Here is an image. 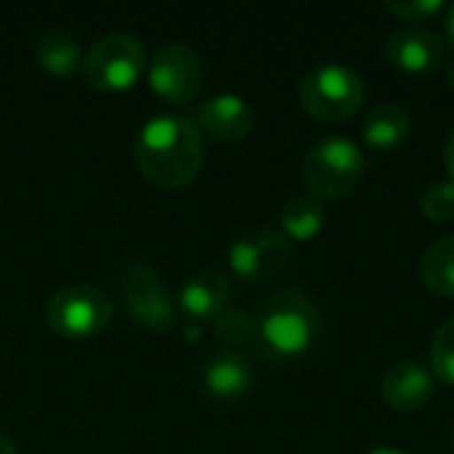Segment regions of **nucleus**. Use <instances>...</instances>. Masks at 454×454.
Listing matches in <instances>:
<instances>
[{"instance_id":"f8f14e48","label":"nucleus","mask_w":454,"mask_h":454,"mask_svg":"<svg viewBox=\"0 0 454 454\" xmlns=\"http://www.w3.org/2000/svg\"><path fill=\"white\" fill-rule=\"evenodd\" d=\"M383 399L396 412H418L434 396V375L418 362H399L383 378Z\"/></svg>"},{"instance_id":"a878e982","label":"nucleus","mask_w":454,"mask_h":454,"mask_svg":"<svg viewBox=\"0 0 454 454\" xmlns=\"http://www.w3.org/2000/svg\"><path fill=\"white\" fill-rule=\"evenodd\" d=\"M444 80H447V85L454 90V59L444 67Z\"/></svg>"},{"instance_id":"2eb2a0df","label":"nucleus","mask_w":454,"mask_h":454,"mask_svg":"<svg viewBox=\"0 0 454 454\" xmlns=\"http://www.w3.org/2000/svg\"><path fill=\"white\" fill-rule=\"evenodd\" d=\"M410 128H412L410 112L402 104L386 101V104H378L367 114L362 136H364L367 146L380 149V152H391V149H396V146H402L407 141Z\"/></svg>"},{"instance_id":"0eeeda50","label":"nucleus","mask_w":454,"mask_h":454,"mask_svg":"<svg viewBox=\"0 0 454 454\" xmlns=\"http://www.w3.org/2000/svg\"><path fill=\"white\" fill-rule=\"evenodd\" d=\"M120 290H122V301L128 314L154 330V333H165L173 327L176 322V303L170 298V290L165 287L162 277L144 261H130L122 266L120 274Z\"/></svg>"},{"instance_id":"f257e3e1","label":"nucleus","mask_w":454,"mask_h":454,"mask_svg":"<svg viewBox=\"0 0 454 454\" xmlns=\"http://www.w3.org/2000/svg\"><path fill=\"white\" fill-rule=\"evenodd\" d=\"M138 170L162 189L192 184L202 168V130L189 114H154L136 138Z\"/></svg>"},{"instance_id":"6ab92c4d","label":"nucleus","mask_w":454,"mask_h":454,"mask_svg":"<svg viewBox=\"0 0 454 454\" xmlns=\"http://www.w3.org/2000/svg\"><path fill=\"white\" fill-rule=\"evenodd\" d=\"M213 333L223 346H245V343L255 340L258 327H255L253 314H247L245 309L226 306L221 314L213 317Z\"/></svg>"},{"instance_id":"b1692460","label":"nucleus","mask_w":454,"mask_h":454,"mask_svg":"<svg viewBox=\"0 0 454 454\" xmlns=\"http://www.w3.org/2000/svg\"><path fill=\"white\" fill-rule=\"evenodd\" d=\"M0 454H19L16 452V444H13L3 431H0Z\"/></svg>"},{"instance_id":"a211bd4d","label":"nucleus","mask_w":454,"mask_h":454,"mask_svg":"<svg viewBox=\"0 0 454 454\" xmlns=\"http://www.w3.org/2000/svg\"><path fill=\"white\" fill-rule=\"evenodd\" d=\"M420 274L431 293L454 298V237H444L426 250Z\"/></svg>"},{"instance_id":"9b49d317","label":"nucleus","mask_w":454,"mask_h":454,"mask_svg":"<svg viewBox=\"0 0 454 454\" xmlns=\"http://www.w3.org/2000/svg\"><path fill=\"white\" fill-rule=\"evenodd\" d=\"M194 120L202 133H207L218 141L234 144V141H242L253 130L255 114H253V106L242 96L218 93L200 106Z\"/></svg>"},{"instance_id":"9d476101","label":"nucleus","mask_w":454,"mask_h":454,"mask_svg":"<svg viewBox=\"0 0 454 454\" xmlns=\"http://www.w3.org/2000/svg\"><path fill=\"white\" fill-rule=\"evenodd\" d=\"M386 56L388 61L410 74H426L434 72L444 59L442 40L420 27H402L388 35L386 40Z\"/></svg>"},{"instance_id":"7ed1b4c3","label":"nucleus","mask_w":454,"mask_h":454,"mask_svg":"<svg viewBox=\"0 0 454 454\" xmlns=\"http://www.w3.org/2000/svg\"><path fill=\"white\" fill-rule=\"evenodd\" d=\"M301 106L319 122H346L364 104V80L343 64H319L301 80Z\"/></svg>"},{"instance_id":"cd10ccee","label":"nucleus","mask_w":454,"mask_h":454,"mask_svg":"<svg viewBox=\"0 0 454 454\" xmlns=\"http://www.w3.org/2000/svg\"><path fill=\"white\" fill-rule=\"evenodd\" d=\"M370 454H404V452H396V450H388V447H383V450H375V452Z\"/></svg>"},{"instance_id":"4be33fe9","label":"nucleus","mask_w":454,"mask_h":454,"mask_svg":"<svg viewBox=\"0 0 454 454\" xmlns=\"http://www.w3.org/2000/svg\"><path fill=\"white\" fill-rule=\"evenodd\" d=\"M386 8L402 21H426L436 16L444 8V3L442 0H388Z\"/></svg>"},{"instance_id":"f03ea898","label":"nucleus","mask_w":454,"mask_h":454,"mask_svg":"<svg viewBox=\"0 0 454 454\" xmlns=\"http://www.w3.org/2000/svg\"><path fill=\"white\" fill-rule=\"evenodd\" d=\"M255 327V340H261L271 359H293L317 343L322 322L309 295L298 290H282L258 309Z\"/></svg>"},{"instance_id":"6e6552de","label":"nucleus","mask_w":454,"mask_h":454,"mask_svg":"<svg viewBox=\"0 0 454 454\" xmlns=\"http://www.w3.org/2000/svg\"><path fill=\"white\" fill-rule=\"evenodd\" d=\"M146 77L162 101L186 104L202 88V64L186 43H162L149 59Z\"/></svg>"},{"instance_id":"4468645a","label":"nucleus","mask_w":454,"mask_h":454,"mask_svg":"<svg viewBox=\"0 0 454 454\" xmlns=\"http://www.w3.org/2000/svg\"><path fill=\"white\" fill-rule=\"evenodd\" d=\"M250 383H253V370H250L247 359L234 351L213 354L205 362L202 386L213 399H221V402L239 399L250 388Z\"/></svg>"},{"instance_id":"1a4fd4ad","label":"nucleus","mask_w":454,"mask_h":454,"mask_svg":"<svg viewBox=\"0 0 454 454\" xmlns=\"http://www.w3.org/2000/svg\"><path fill=\"white\" fill-rule=\"evenodd\" d=\"M290 239L277 229H255L229 245V266L245 282H271L290 266Z\"/></svg>"},{"instance_id":"393cba45","label":"nucleus","mask_w":454,"mask_h":454,"mask_svg":"<svg viewBox=\"0 0 454 454\" xmlns=\"http://www.w3.org/2000/svg\"><path fill=\"white\" fill-rule=\"evenodd\" d=\"M184 335H186V340H197V338L202 335V327H197V325H194V327H192V325H186V327H184Z\"/></svg>"},{"instance_id":"c85d7f7f","label":"nucleus","mask_w":454,"mask_h":454,"mask_svg":"<svg viewBox=\"0 0 454 454\" xmlns=\"http://www.w3.org/2000/svg\"><path fill=\"white\" fill-rule=\"evenodd\" d=\"M452 444H454V428H452Z\"/></svg>"},{"instance_id":"423d86ee","label":"nucleus","mask_w":454,"mask_h":454,"mask_svg":"<svg viewBox=\"0 0 454 454\" xmlns=\"http://www.w3.org/2000/svg\"><path fill=\"white\" fill-rule=\"evenodd\" d=\"M112 301L93 285H69L56 290L45 303L48 327L69 340H85L106 330Z\"/></svg>"},{"instance_id":"20e7f679","label":"nucleus","mask_w":454,"mask_h":454,"mask_svg":"<svg viewBox=\"0 0 454 454\" xmlns=\"http://www.w3.org/2000/svg\"><path fill=\"white\" fill-rule=\"evenodd\" d=\"M362 173H364V154L354 141L343 136H330L317 141L309 149L301 170L311 197H322V200H343L356 189Z\"/></svg>"},{"instance_id":"412c9836","label":"nucleus","mask_w":454,"mask_h":454,"mask_svg":"<svg viewBox=\"0 0 454 454\" xmlns=\"http://www.w3.org/2000/svg\"><path fill=\"white\" fill-rule=\"evenodd\" d=\"M420 210L434 223H447L454 218V184L436 181L420 197Z\"/></svg>"},{"instance_id":"39448f33","label":"nucleus","mask_w":454,"mask_h":454,"mask_svg":"<svg viewBox=\"0 0 454 454\" xmlns=\"http://www.w3.org/2000/svg\"><path fill=\"white\" fill-rule=\"evenodd\" d=\"M82 80L96 90H125L146 69V48L130 32H109L85 53Z\"/></svg>"},{"instance_id":"dca6fc26","label":"nucleus","mask_w":454,"mask_h":454,"mask_svg":"<svg viewBox=\"0 0 454 454\" xmlns=\"http://www.w3.org/2000/svg\"><path fill=\"white\" fill-rule=\"evenodd\" d=\"M35 59L51 74H69V72H74L82 64L77 40L67 29H61V27H51V29H45L37 37Z\"/></svg>"},{"instance_id":"5701e85b","label":"nucleus","mask_w":454,"mask_h":454,"mask_svg":"<svg viewBox=\"0 0 454 454\" xmlns=\"http://www.w3.org/2000/svg\"><path fill=\"white\" fill-rule=\"evenodd\" d=\"M444 162H447V170H450V178L454 184V130L450 133L447 144H444Z\"/></svg>"},{"instance_id":"aec40b11","label":"nucleus","mask_w":454,"mask_h":454,"mask_svg":"<svg viewBox=\"0 0 454 454\" xmlns=\"http://www.w3.org/2000/svg\"><path fill=\"white\" fill-rule=\"evenodd\" d=\"M431 370L434 378L454 386V317H450L434 335L431 343Z\"/></svg>"},{"instance_id":"ddd939ff","label":"nucleus","mask_w":454,"mask_h":454,"mask_svg":"<svg viewBox=\"0 0 454 454\" xmlns=\"http://www.w3.org/2000/svg\"><path fill=\"white\" fill-rule=\"evenodd\" d=\"M229 298H231V282L218 269H202L192 274L184 282L181 295H178L181 309L186 311L192 322L213 319L229 306Z\"/></svg>"},{"instance_id":"bb28decb","label":"nucleus","mask_w":454,"mask_h":454,"mask_svg":"<svg viewBox=\"0 0 454 454\" xmlns=\"http://www.w3.org/2000/svg\"><path fill=\"white\" fill-rule=\"evenodd\" d=\"M447 35H450V40H452L454 45V5L450 8V19H447Z\"/></svg>"},{"instance_id":"f3484780","label":"nucleus","mask_w":454,"mask_h":454,"mask_svg":"<svg viewBox=\"0 0 454 454\" xmlns=\"http://www.w3.org/2000/svg\"><path fill=\"white\" fill-rule=\"evenodd\" d=\"M325 229V207L311 194H295L282 207V234L287 239L309 242Z\"/></svg>"}]
</instances>
